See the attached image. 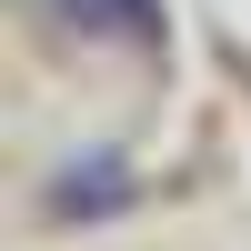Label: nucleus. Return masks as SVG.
<instances>
[{"label": "nucleus", "mask_w": 251, "mask_h": 251, "mask_svg": "<svg viewBox=\"0 0 251 251\" xmlns=\"http://www.w3.org/2000/svg\"><path fill=\"white\" fill-rule=\"evenodd\" d=\"M80 40H161V0H40Z\"/></svg>", "instance_id": "2"}, {"label": "nucleus", "mask_w": 251, "mask_h": 251, "mask_svg": "<svg viewBox=\"0 0 251 251\" xmlns=\"http://www.w3.org/2000/svg\"><path fill=\"white\" fill-rule=\"evenodd\" d=\"M131 201H141L131 161H121V151H80V161H60V171H50L40 211H50V221H111V211H131Z\"/></svg>", "instance_id": "1"}]
</instances>
